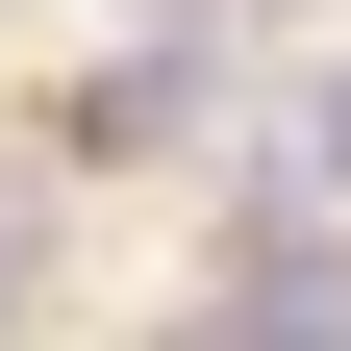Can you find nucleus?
Listing matches in <instances>:
<instances>
[{
    "instance_id": "1",
    "label": "nucleus",
    "mask_w": 351,
    "mask_h": 351,
    "mask_svg": "<svg viewBox=\"0 0 351 351\" xmlns=\"http://www.w3.org/2000/svg\"><path fill=\"white\" fill-rule=\"evenodd\" d=\"M176 351H351V251H326V226H251V276L201 301Z\"/></svg>"
},
{
    "instance_id": "2",
    "label": "nucleus",
    "mask_w": 351,
    "mask_h": 351,
    "mask_svg": "<svg viewBox=\"0 0 351 351\" xmlns=\"http://www.w3.org/2000/svg\"><path fill=\"white\" fill-rule=\"evenodd\" d=\"M176 125H201V25H176V51H125L101 101H75V151H176Z\"/></svg>"
},
{
    "instance_id": "3",
    "label": "nucleus",
    "mask_w": 351,
    "mask_h": 351,
    "mask_svg": "<svg viewBox=\"0 0 351 351\" xmlns=\"http://www.w3.org/2000/svg\"><path fill=\"white\" fill-rule=\"evenodd\" d=\"M51 326V226H25V201H0V351Z\"/></svg>"
},
{
    "instance_id": "4",
    "label": "nucleus",
    "mask_w": 351,
    "mask_h": 351,
    "mask_svg": "<svg viewBox=\"0 0 351 351\" xmlns=\"http://www.w3.org/2000/svg\"><path fill=\"white\" fill-rule=\"evenodd\" d=\"M151 25H176V0H151Z\"/></svg>"
}]
</instances>
